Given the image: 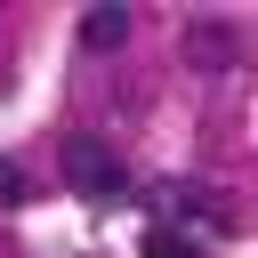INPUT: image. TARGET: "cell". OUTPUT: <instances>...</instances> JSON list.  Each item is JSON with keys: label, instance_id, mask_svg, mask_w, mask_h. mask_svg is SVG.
<instances>
[{"label": "cell", "instance_id": "1", "mask_svg": "<svg viewBox=\"0 0 258 258\" xmlns=\"http://www.w3.org/2000/svg\"><path fill=\"white\" fill-rule=\"evenodd\" d=\"M64 185L81 194V202H121L129 194V169H121V153L105 145V137H64Z\"/></svg>", "mask_w": 258, "mask_h": 258}, {"label": "cell", "instance_id": "2", "mask_svg": "<svg viewBox=\"0 0 258 258\" xmlns=\"http://www.w3.org/2000/svg\"><path fill=\"white\" fill-rule=\"evenodd\" d=\"M153 210H161V218H202L210 234H226V202H210L202 185H161V194H153Z\"/></svg>", "mask_w": 258, "mask_h": 258}, {"label": "cell", "instance_id": "3", "mask_svg": "<svg viewBox=\"0 0 258 258\" xmlns=\"http://www.w3.org/2000/svg\"><path fill=\"white\" fill-rule=\"evenodd\" d=\"M129 24H137V16H129L121 0H97V8H81V40H89V48H121V40H129Z\"/></svg>", "mask_w": 258, "mask_h": 258}, {"label": "cell", "instance_id": "4", "mask_svg": "<svg viewBox=\"0 0 258 258\" xmlns=\"http://www.w3.org/2000/svg\"><path fill=\"white\" fill-rule=\"evenodd\" d=\"M185 56L218 73V64H234V32H226L218 16H202V24H185Z\"/></svg>", "mask_w": 258, "mask_h": 258}, {"label": "cell", "instance_id": "5", "mask_svg": "<svg viewBox=\"0 0 258 258\" xmlns=\"http://www.w3.org/2000/svg\"><path fill=\"white\" fill-rule=\"evenodd\" d=\"M145 258H202V250H194L177 226H153V234H145Z\"/></svg>", "mask_w": 258, "mask_h": 258}, {"label": "cell", "instance_id": "6", "mask_svg": "<svg viewBox=\"0 0 258 258\" xmlns=\"http://www.w3.org/2000/svg\"><path fill=\"white\" fill-rule=\"evenodd\" d=\"M24 194H32V185H24V169H16V161H8V153H0V202H8V210H16V202H24Z\"/></svg>", "mask_w": 258, "mask_h": 258}]
</instances>
